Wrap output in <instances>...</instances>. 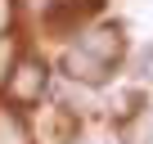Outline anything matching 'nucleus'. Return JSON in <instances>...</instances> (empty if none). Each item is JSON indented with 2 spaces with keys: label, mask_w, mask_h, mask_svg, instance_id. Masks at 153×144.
Segmentation results:
<instances>
[{
  "label": "nucleus",
  "mask_w": 153,
  "mask_h": 144,
  "mask_svg": "<svg viewBox=\"0 0 153 144\" xmlns=\"http://www.w3.org/2000/svg\"><path fill=\"white\" fill-rule=\"evenodd\" d=\"M9 95L18 99V104H36L41 95H45V63L41 59H23L14 72H9Z\"/></svg>",
  "instance_id": "obj_1"
},
{
  "label": "nucleus",
  "mask_w": 153,
  "mask_h": 144,
  "mask_svg": "<svg viewBox=\"0 0 153 144\" xmlns=\"http://www.w3.org/2000/svg\"><path fill=\"white\" fill-rule=\"evenodd\" d=\"M76 50H86L90 59H99V63H117L122 59V32L117 27H95V32H86L81 36V45H76Z\"/></svg>",
  "instance_id": "obj_2"
},
{
  "label": "nucleus",
  "mask_w": 153,
  "mask_h": 144,
  "mask_svg": "<svg viewBox=\"0 0 153 144\" xmlns=\"http://www.w3.org/2000/svg\"><path fill=\"white\" fill-rule=\"evenodd\" d=\"M63 68H68L72 81H86V86H99V81L108 77V63L90 59L86 50H68V54H63Z\"/></svg>",
  "instance_id": "obj_3"
},
{
  "label": "nucleus",
  "mask_w": 153,
  "mask_h": 144,
  "mask_svg": "<svg viewBox=\"0 0 153 144\" xmlns=\"http://www.w3.org/2000/svg\"><path fill=\"white\" fill-rule=\"evenodd\" d=\"M0 144H32V135L14 108H0Z\"/></svg>",
  "instance_id": "obj_4"
},
{
  "label": "nucleus",
  "mask_w": 153,
  "mask_h": 144,
  "mask_svg": "<svg viewBox=\"0 0 153 144\" xmlns=\"http://www.w3.org/2000/svg\"><path fill=\"white\" fill-rule=\"evenodd\" d=\"M9 59H14V41H9V36H0V86H5V81H9V72H14Z\"/></svg>",
  "instance_id": "obj_5"
},
{
  "label": "nucleus",
  "mask_w": 153,
  "mask_h": 144,
  "mask_svg": "<svg viewBox=\"0 0 153 144\" xmlns=\"http://www.w3.org/2000/svg\"><path fill=\"white\" fill-rule=\"evenodd\" d=\"M5 27H9V0H0V36H5Z\"/></svg>",
  "instance_id": "obj_6"
}]
</instances>
